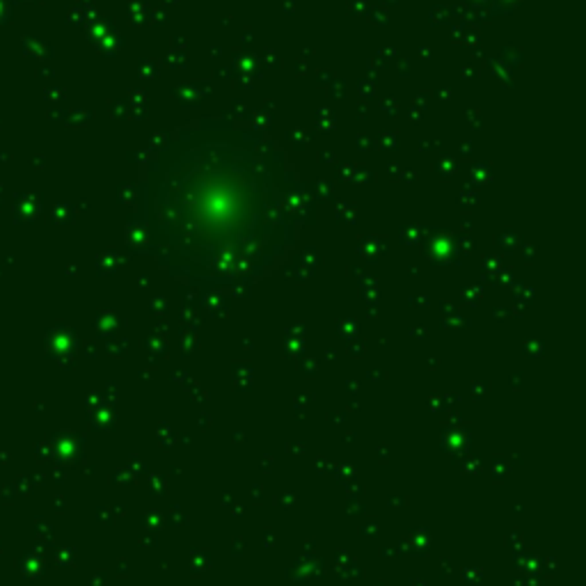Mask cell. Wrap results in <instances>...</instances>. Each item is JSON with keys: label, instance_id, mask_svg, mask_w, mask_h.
Returning a JSON list of instances; mask_svg holds the SVG:
<instances>
[{"label": "cell", "instance_id": "obj_1", "mask_svg": "<svg viewBox=\"0 0 586 586\" xmlns=\"http://www.w3.org/2000/svg\"><path fill=\"white\" fill-rule=\"evenodd\" d=\"M302 190L273 138L199 119L152 159L140 215L147 250L174 279L239 288L275 268L298 239Z\"/></svg>", "mask_w": 586, "mask_h": 586}]
</instances>
